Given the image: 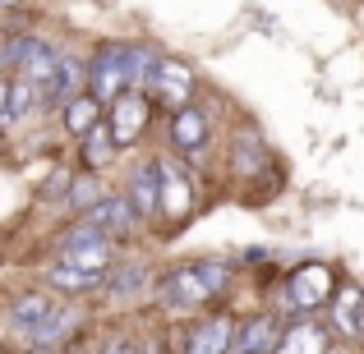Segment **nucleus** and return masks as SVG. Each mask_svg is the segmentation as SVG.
<instances>
[{"mask_svg":"<svg viewBox=\"0 0 364 354\" xmlns=\"http://www.w3.org/2000/svg\"><path fill=\"white\" fill-rule=\"evenodd\" d=\"M235 281V267L226 258H189V262H176L171 272H161L152 281V299L166 313H194L208 309L213 299H222Z\"/></svg>","mask_w":364,"mask_h":354,"instance_id":"nucleus-1","label":"nucleus"},{"mask_svg":"<svg viewBox=\"0 0 364 354\" xmlns=\"http://www.w3.org/2000/svg\"><path fill=\"white\" fill-rule=\"evenodd\" d=\"M129 88H134V42H102L88 55V92L102 106H111Z\"/></svg>","mask_w":364,"mask_h":354,"instance_id":"nucleus-2","label":"nucleus"},{"mask_svg":"<svg viewBox=\"0 0 364 354\" xmlns=\"http://www.w3.org/2000/svg\"><path fill=\"white\" fill-rule=\"evenodd\" d=\"M55 262L88 267V272H111V262H116V239L79 216L70 231L55 239Z\"/></svg>","mask_w":364,"mask_h":354,"instance_id":"nucleus-3","label":"nucleus"},{"mask_svg":"<svg viewBox=\"0 0 364 354\" xmlns=\"http://www.w3.org/2000/svg\"><path fill=\"white\" fill-rule=\"evenodd\" d=\"M152 116H157V101H152L148 88L120 92V97L107 106V129H111V138H116V148L120 152L139 148V143L148 138V129H152Z\"/></svg>","mask_w":364,"mask_h":354,"instance_id":"nucleus-4","label":"nucleus"},{"mask_svg":"<svg viewBox=\"0 0 364 354\" xmlns=\"http://www.w3.org/2000/svg\"><path fill=\"white\" fill-rule=\"evenodd\" d=\"M332 294H337V276L323 262H304L286 276V309L291 313H318L332 304Z\"/></svg>","mask_w":364,"mask_h":354,"instance_id":"nucleus-5","label":"nucleus"},{"mask_svg":"<svg viewBox=\"0 0 364 354\" xmlns=\"http://www.w3.org/2000/svg\"><path fill=\"white\" fill-rule=\"evenodd\" d=\"M161 216H166L171 226L189 221L198 207L194 198V179H189V161L180 157V152H161Z\"/></svg>","mask_w":364,"mask_h":354,"instance_id":"nucleus-6","label":"nucleus"},{"mask_svg":"<svg viewBox=\"0 0 364 354\" xmlns=\"http://www.w3.org/2000/svg\"><path fill=\"white\" fill-rule=\"evenodd\" d=\"M148 92L157 106L166 111H180L194 101L198 92V79H194V65L185 60H171V55H157V65H152V79H148Z\"/></svg>","mask_w":364,"mask_h":354,"instance_id":"nucleus-7","label":"nucleus"},{"mask_svg":"<svg viewBox=\"0 0 364 354\" xmlns=\"http://www.w3.org/2000/svg\"><path fill=\"white\" fill-rule=\"evenodd\" d=\"M166 138H171V152H180L185 161H198L208 148H213V124H208L203 106H180L171 111V124H166Z\"/></svg>","mask_w":364,"mask_h":354,"instance_id":"nucleus-8","label":"nucleus"},{"mask_svg":"<svg viewBox=\"0 0 364 354\" xmlns=\"http://www.w3.org/2000/svg\"><path fill=\"white\" fill-rule=\"evenodd\" d=\"M235 331H240V318H231V313H208V318H198L194 327L185 331L180 354H231Z\"/></svg>","mask_w":364,"mask_h":354,"instance_id":"nucleus-9","label":"nucleus"},{"mask_svg":"<svg viewBox=\"0 0 364 354\" xmlns=\"http://www.w3.org/2000/svg\"><path fill=\"white\" fill-rule=\"evenodd\" d=\"M124 198L134 203V212L143 221H157L161 216V161L157 157L134 161V170L124 175Z\"/></svg>","mask_w":364,"mask_h":354,"instance_id":"nucleus-10","label":"nucleus"},{"mask_svg":"<svg viewBox=\"0 0 364 354\" xmlns=\"http://www.w3.org/2000/svg\"><path fill=\"white\" fill-rule=\"evenodd\" d=\"M111 304H134L143 294H152V267L143 258H116L107 272V285H102Z\"/></svg>","mask_w":364,"mask_h":354,"instance_id":"nucleus-11","label":"nucleus"},{"mask_svg":"<svg viewBox=\"0 0 364 354\" xmlns=\"http://www.w3.org/2000/svg\"><path fill=\"white\" fill-rule=\"evenodd\" d=\"M88 88V60L83 55H65L55 60V74L42 83V111H60L70 97H79V92Z\"/></svg>","mask_w":364,"mask_h":354,"instance_id":"nucleus-12","label":"nucleus"},{"mask_svg":"<svg viewBox=\"0 0 364 354\" xmlns=\"http://www.w3.org/2000/svg\"><path fill=\"white\" fill-rule=\"evenodd\" d=\"M55 313V290H28V294H18L14 304L5 309V327L14 331V336H23V341H33V331L42 327L46 318Z\"/></svg>","mask_w":364,"mask_h":354,"instance_id":"nucleus-13","label":"nucleus"},{"mask_svg":"<svg viewBox=\"0 0 364 354\" xmlns=\"http://www.w3.org/2000/svg\"><path fill=\"white\" fill-rule=\"evenodd\" d=\"M42 285L65 299H88V294H102L107 285V272H88V267H70V262H51L42 272Z\"/></svg>","mask_w":364,"mask_h":354,"instance_id":"nucleus-14","label":"nucleus"},{"mask_svg":"<svg viewBox=\"0 0 364 354\" xmlns=\"http://www.w3.org/2000/svg\"><path fill=\"white\" fill-rule=\"evenodd\" d=\"M83 221H92L97 231H107L111 239H129V235L143 226V216L134 212V203H129L124 194H116V198L107 194L97 207H88V212H83Z\"/></svg>","mask_w":364,"mask_h":354,"instance_id":"nucleus-15","label":"nucleus"},{"mask_svg":"<svg viewBox=\"0 0 364 354\" xmlns=\"http://www.w3.org/2000/svg\"><path fill=\"white\" fill-rule=\"evenodd\" d=\"M226 161H231V170L240 179H254L267 170V143L258 129H235L231 143H226Z\"/></svg>","mask_w":364,"mask_h":354,"instance_id":"nucleus-16","label":"nucleus"},{"mask_svg":"<svg viewBox=\"0 0 364 354\" xmlns=\"http://www.w3.org/2000/svg\"><path fill=\"white\" fill-rule=\"evenodd\" d=\"M282 318L277 313H254V318L240 322V331H235V345L231 354H272L277 341H282Z\"/></svg>","mask_w":364,"mask_h":354,"instance_id":"nucleus-17","label":"nucleus"},{"mask_svg":"<svg viewBox=\"0 0 364 354\" xmlns=\"http://www.w3.org/2000/svg\"><path fill=\"white\" fill-rule=\"evenodd\" d=\"M55 46L46 42L42 33H9L5 42H0V74H23L33 60H42V55H51Z\"/></svg>","mask_w":364,"mask_h":354,"instance_id":"nucleus-18","label":"nucleus"},{"mask_svg":"<svg viewBox=\"0 0 364 354\" xmlns=\"http://www.w3.org/2000/svg\"><path fill=\"white\" fill-rule=\"evenodd\" d=\"M272 354H328V327L314 322V313H300L291 327L282 331Z\"/></svg>","mask_w":364,"mask_h":354,"instance_id":"nucleus-19","label":"nucleus"},{"mask_svg":"<svg viewBox=\"0 0 364 354\" xmlns=\"http://www.w3.org/2000/svg\"><path fill=\"white\" fill-rule=\"evenodd\" d=\"M102 120H107V106H102V101L92 97L88 88H83L79 97H70V101L60 106V124H65V133H70L74 143H79L83 133H92V129H97Z\"/></svg>","mask_w":364,"mask_h":354,"instance_id":"nucleus-20","label":"nucleus"},{"mask_svg":"<svg viewBox=\"0 0 364 354\" xmlns=\"http://www.w3.org/2000/svg\"><path fill=\"white\" fill-rule=\"evenodd\" d=\"M332 327L341 336H360L364 331V290L355 281H341L337 294H332Z\"/></svg>","mask_w":364,"mask_h":354,"instance_id":"nucleus-21","label":"nucleus"},{"mask_svg":"<svg viewBox=\"0 0 364 354\" xmlns=\"http://www.w3.org/2000/svg\"><path fill=\"white\" fill-rule=\"evenodd\" d=\"M116 161H120V148H116V138H111V129H107V120L97 124L92 133H83L79 138V166H88V170H116Z\"/></svg>","mask_w":364,"mask_h":354,"instance_id":"nucleus-22","label":"nucleus"},{"mask_svg":"<svg viewBox=\"0 0 364 354\" xmlns=\"http://www.w3.org/2000/svg\"><path fill=\"white\" fill-rule=\"evenodd\" d=\"M102 198H107V179H102V170H74L70 189H65V207H70L74 216H83L88 207H97Z\"/></svg>","mask_w":364,"mask_h":354,"instance_id":"nucleus-23","label":"nucleus"},{"mask_svg":"<svg viewBox=\"0 0 364 354\" xmlns=\"http://www.w3.org/2000/svg\"><path fill=\"white\" fill-rule=\"evenodd\" d=\"M97 354H152V350L139 345L134 336H107V341L97 345Z\"/></svg>","mask_w":364,"mask_h":354,"instance_id":"nucleus-24","label":"nucleus"},{"mask_svg":"<svg viewBox=\"0 0 364 354\" xmlns=\"http://www.w3.org/2000/svg\"><path fill=\"white\" fill-rule=\"evenodd\" d=\"M0 129H9V74H0Z\"/></svg>","mask_w":364,"mask_h":354,"instance_id":"nucleus-25","label":"nucleus"},{"mask_svg":"<svg viewBox=\"0 0 364 354\" xmlns=\"http://www.w3.org/2000/svg\"><path fill=\"white\" fill-rule=\"evenodd\" d=\"M18 5H28V0H0V9H18Z\"/></svg>","mask_w":364,"mask_h":354,"instance_id":"nucleus-26","label":"nucleus"}]
</instances>
